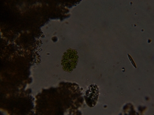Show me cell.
Instances as JSON below:
<instances>
[{"instance_id": "6da1fadb", "label": "cell", "mask_w": 154, "mask_h": 115, "mask_svg": "<svg viewBox=\"0 0 154 115\" xmlns=\"http://www.w3.org/2000/svg\"><path fill=\"white\" fill-rule=\"evenodd\" d=\"M79 61V56L77 51L75 49H69L63 55L62 59V66L63 70L71 72L77 65Z\"/></svg>"}, {"instance_id": "7a4b0ae2", "label": "cell", "mask_w": 154, "mask_h": 115, "mask_svg": "<svg viewBox=\"0 0 154 115\" xmlns=\"http://www.w3.org/2000/svg\"><path fill=\"white\" fill-rule=\"evenodd\" d=\"M99 96V88L96 84H91L86 91L85 95V100L86 104L89 107L92 108L97 103Z\"/></svg>"}]
</instances>
